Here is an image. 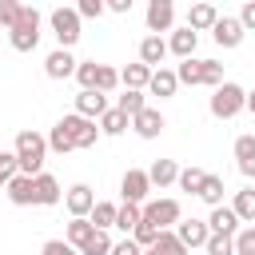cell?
Wrapping results in <instances>:
<instances>
[{
  "mask_svg": "<svg viewBox=\"0 0 255 255\" xmlns=\"http://www.w3.org/2000/svg\"><path fill=\"white\" fill-rule=\"evenodd\" d=\"M16 159H20V171L24 175H36V171H44V159H48V139L40 135V131H32V128H24L20 135H16Z\"/></svg>",
  "mask_w": 255,
  "mask_h": 255,
  "instance_id": "cell-1",
  "label": "cell"
},
{
  "mask_svg": "<svg viewBox=\"0 0 255 255\" xmlns=\"http://www.w3.org/2000/svg\"><path fill=\"white\" fill-rule=\"evenodd\" d=\"M175 80L179 84H191V88H199V84H207V88H215V84H223V64H215V60H195V56H187L179 68H175Z\"/></svg>",
  "mask_w": 255,
  "mask_h": 255,
  "instance_id": "cell-2",
  "label": "cell"
},
{
  "mask_svg": "<svg viewBox=\"0 0 255 255\" xmlns=\"http://www.w3.org/2000/svg\"><path fill=\"white\" fill-rule=\"evenodd\" d=\"M211 116L215 120H235L243 108H247V92L239 88V84H231V80H223V84H215V96H211Z\"/></svg>",
  "mask_w": 255,
  "mask_h": 255,
  "instance_id": "cell-3",
  "label": "cell"
},
{
  "mask_svg": "<svg viewBox=\"0 0 255 255\" xmlns=\"http://www.w3.org/2000/svg\"><path fill=\"white\" fill-rule=\"evenodd\" d=\"M8 40H12V48L16 52H32L36 44H40V12L36 8H20V16H16V24L8 28Z\"/></svg>",
  "mask_w": 255,
  "mask_h": 255,
  "instance_id": "cell-4",
  "label": "cell"
},
{
  "mask_svg": "<svg viewBox=\"0 0 255 255\" xmlns=\"http://www.w3.org/2000/svg\"><path fill=\"white\" fill-rule=\"evenodd\" d=\"M179 215H183V207H179V199H151V203H139V219L143 223H151V227H171V223H179Z\"/></svg>",
  "mask_w": 255,
  "mask_h": 255,
  "instance_id": "cell-5",
  "label": "cell"
},
{
  "mask_svg": "<svg viewBox=\"0 0 255 255\" xmlns=\"http://www.w3.org/2000/svg\"><path fill=\"white\" fill-rule=\"evenodd\" d=\"M48 20H52V32H56L60 48H72V44L80 40V12H76V8H56Z\"/></svg>",
  "mask_w": 255,
  "mask_h": 255,
  "instance_id": "cell-6",
  "label": "cell"
},
{
  "mask_svg": "<svg viewBox=\"0 0 255 255\" xmlns=\"http://www.w3.org/2000/svg\"><path fill=\"white\" fill-rule=\"evenodd\" d=\"M60 128L72 135V143H76V147H92V143L100 139V128H96V120H88V116H80V112L64 116V120H60Z\"/></svg>",
  "mask_w": 255,
  "mask_h": 255,
  "instance_id": "cell-7",
  "label": "cell"
},
{
  "mask_svg": "<svg viewBox=\"0 0 255 255\" xmlns=\"http://www.w3.org/2000/svg\"><path fill=\"white\" fill-rule=\"evenodd\" d=\"M147 191H151L147 171H143V167H128V171H124V179H120V195H124L128 203H143V199H147Z\"/></svg>",
  "mask_w": 255,
  "mask_h": 255,
  "instance_id": "cell-8",
  "label": "cell"
},
{
  "mask_svg": "<svg viewBox=\"0 0 255 255\" xmlns=\"http://www.w3.org/2000/svg\"><path fill=\"white\" fill-rule=\"evenodd\" d=\"M143 24H147V32H171V24H175V0H147Z\"/></svg>",
  "mask_w": 255,
  "mask_h": 255,
  "instance_id": "cell-9",
  "label": "cell"
},
{
  "mask_svg": "<svg viewBox=\"0 0 255 255\" xmlns=\"http://www.w3.org/2000/svg\"><path fill=\"white\" fill-rule=\"evenodd\" d=\"M211 36H215L219 48H239L243 36H247V28L239 24V16H219V20L211 24Z\"/></svg>",
  "mask_w": 255,
  "mask_h": 255,
  "instance_id": "cell-10",
  "label": "cell"
},
{
  "mask_svg": "<svg viewBox=\"0 0 255 255\" xmlns=\"http://www.w3.org/2000/svg\"><path fill=\"white\" fill-rule=\"evenodd\" d=\"M60 199H64L60 179H56V175H48V171H36V175H32V203L52 207V203H60Z\"/></svg>",
  "mask_w": 255,
  "mask_h": 255,
  "instance_id": "cell-11",
  "label": "cell"
},
{
  "mask_svg": "<svg viewBox=\"0 0 255 255\" xmlns=\"http://www.w3.org/2000/svg\"><path fill=\"white\" fill-rule=\"evenodd\" d=\"M175 235H179V239H183V247L191 251V247H203V243H207L211 227H207V219H183V215H179V223H175Z\"/></svg>",
  "mask_w": 255,
  "mask_h": 255,
  "instance_id": "cell-12",
  "label": "cell"
},
{
  "mask_svg": "<svg viewBox=\"0 0 255 255\" xmlns=\"http://www.w3.org/2000/svg\"><path fill=\"white\" fill-rule=\"evenodd\" d=\"M76 112L88 116V120H100L108 112V92H96V88H80L76 96Z\"/></svg>",
  "mask_w": 255,
  "mask_h": 255,
  "instance_id": "cell-13",
  "label": "cell"
},
{
  "mask_svg": "<svg viewBox=\"0 0 255 255\" xmlns=\"http://www.w3.org/2000/svg\"><path fill=\"white\" fill-rule=\"evenodd\" d=\"M64 203H68V215H88V211L96 207V191H92L88 183H72V187L64 191Z\"/></svg>",
  "mask_w": 255,
  "mask_h": 255,
  "instance_id": "cell-14",
  "label": "cell"
},
{
  "mask_svg": "<svg viewBox=\"0 0 255 255\" xmlns=\"http://www.w3.org/2000/svg\"><path fill=\"white\" fill-rule=\"evenodd\" d=\"M44 72H48V80H68V76H76V60H72V52H68V48L48 52Z\"/></svg>",
  "mask_w": 255,
  "mask_h": 255,
  "instance_id": "cell-15",
  "label": "cell"
},
{
  "mask_svg": "<svg viewBox=\"0 0 255 255\" xmlns=\"http://www.w3.org/2000/svg\"><path fill=\"white\" fill-rule=\"evenodd\" d=\"M131 128H135L139 139H155V135L163 131V116H159L155 108H139V112L131 116Z\"/></svg>",
  "mask_w": 255,
  "mask_h": 255,
  "instance_id": "cell-16",
  "label": "cell"
},
{
  "mask_svg": "<svg viewBox=\"0 0 255 255\" xmlns=\"http://www.w3.org/2000/svg\"><path fill=\"white\" fill-rule=\"evenodd\" d=\"M175 92H179V80H175V72H167V68H151L147 96H159V100H167V96H175Z\"/></svg>",
  "mask_w": 255,
  "mask_h": 255,
  "instance_id": "cell-17",
  "label": "cell"
},
{
  "mask_svg": "<svg viewBox=\"0 0 255 255\" xmlns=\"http://www.w3.org/2000/svg\"><path fill=\"white\" fill-rule=\"evenodd\" d=\"M195 44H199V32H191V28H175L171 40H167V52L179 56V60H187V56H195Z\"/></svg>",
  "mask_w": 255,
  "mask_h": 255,
  "instance_id": "cell-18",
  "label": "cell"
},
{
  "mask_svg": "<svg viewBox=\"0 0 255 255\" xmlns=\"http://www.w3.org/2000/svg\"><path fill=\"white\" fill-rule=\"evenodd\" d=\"M215 20H219V12H215V4H207V0L191 4V12H187V28H191V32H207Z\"/></svg>",
  "mask_w": 255,
  "mask_h": 255,
  "instance_id": "cell-19",
  "label": "cell"
},
{
  "mask_svg": "<svg viewBox=\"0 0 255 255\" xmlns=\"http://www.w3.org/2000/svg\"><path fill=\"white\" fill-rule=\"evenodd\" d=\"M163 56H167V40H163L159 32H151V36H143V40H139V60H143L147 68H155Z\"/></svg>",
  "mask_w": 255,
  "mask_h": 255,
  "instance_id": "cell-20",
  "label": "cell"
},
{
  "mask_svg": "<svg viewBox=\"0 0 255 255\" xmlns=\"http://www.w3.org/2000/svg\"><path fill=\"white\" fill-rule=\"evenodd\" d=\"M207 227H211V231H223V235H235V231H239V215H235L231 207L215 203L211 215H207Z\"/></svg>",
  "mask_w": 255,
  "mask_h": 255,
  "instance_id": "cell-21",
  "label": "cell"
},
{
  "mask_svg": "<svg viewBox=\"0 0 255 255\" xmlns=\"http://www.w3.org/2000/svg\"><path fill=\"white\" fill-rule=\"evenodd\" d=\"M4 187H8V199H12L16 207H28V203H32V175L16 171V175H12Z\"/></svg>",
  "mask_w": 255,
  "mask_h": 255,
  "instance_id": "cell-22",
  "label": "cell"
},
{
  "mask_svg": "<svg viewBox=\"0 0 255 255\" xmlns=\"http://www.w3.org/2000/svg\"><path fill=\"white\" fill-rule=\"evenodd\" d=\"M235 159H239V171L247 179H255V135H239L235 139Z\"/></svg>",
  "mask_w": 255,
  "mask_h": 255,
  "instance_id": "cell-23",
  "label": "cell"
},
{
  "mask_svg": "<svg viewBox=\"0 0 255 255\" xmlns=\"http://www.w3.org/2000/svg\"><path fill=\"white\" fill-rule=\"evenodd\" d=\"M128 124H131V116H128V112L108 108V112L100 116V135H124V131H128Z\"/></svg>",
  "mask_w": 255,
  "mask_h": 255,
  "instance_id": "cell-24",
  "label": "cell"
},
{
  "mask_svg": "<svg viewBox=\"0 0 255 255\" xmlns=\"http://www.w3.org/2000/svg\"><path fill=\"white\" fill-rule=\"evenodd\" d=\"M80 255H112V239H108V227H92V235L76 247Z\"/></svg>",
  "mask_w": 255,
  "mask_h": 255,
  "instance_id": "cell-25",
  "label": "cell"
},
{
  "mask_svg": "<svg viewBox=\"0 0 255 255\" xmlns=\"http://www.w3.org/2000/svg\"><path fill=\"white\" fill-rule=\"evenodd\" d=\"M147 80H151V68H147L143 60H135V64H128V68L120 72V84H124V88H139V92H143Z\"/></svg>",
  "mask_w": 255,
  "mask_h": 255,
  "instance_id": "cell-26",
  "label": "cell"
},
{
  "mask_svg": "<svg viewBox=\"0 0 255 255\" xmlns=\"http://www.w3.org/2000/svg\"><path fill=\"white\" fill-rule=\"evenodd\" d=\"M175 175H179L175 159H155V163L147 167V179H151V187H167V183H175Z\"/></svg>",
  "mask_w": 255,
  "mask_h": 255,
  "instance_id": "cell-27",
  "label": "cell"
},
{
  "mask_svg": "<svg viewBox=\"0 0 255 255\" xmlns=\"http://www.w3.org/2000/svg\"><path fill=\"white\" fill-rule=\"evenodd\" d=\"M231 211L239 215V223H255V187H243V191H235V203H231Z\"/></svg>",
  "mask_w": 255,
  "mask_h": 255,
  "instance_id": "cell-28",
  "label": "cell"
},
{
  "mask_svg": "<svg viewBox=\"0 0 255 255\" xmlns=\"http://www.w3.org/2000/svg\"><path fill=\"white\" fill-rule=\"evenodd\" d=\"M151 247H155V255H191V251L183 247V239H179L175 231H167V227L155 235V243H151Z\"/></svg>",
  "mask_w": 255,
  "mask_h": 255,
  "instance_id": "cell-29",
  "label": "cell"
},
{
  "mask_svg": "<svg viewBox=\"0 0 255 255\" xmlns=\"http://www.w3.org/2000/svg\"><path fill=\"white\" fill-rule=\"evenodd\" d=\"M195 195H199L203 203H211V207H215V203H223V179H219V175H203V183H199V191H195Z\"/></svg>",
  "mask_w": 255,
  "mask_h": 255,
  "instance_id": "cell-30",
  "label": "cell"
},
{
  "mask_svg": "<svg viewBox=\"0 0 255 255\" xmlns=\"http://www.w3.org/2000/svg\"><path fill=\"white\" fill-rule=\"evenodd\" d=\"M88 235H92V219H88V215H72V223H68V235H64V239H68L72 247H80Z\"/></svg>",
  "mask_w": 255,
  "mask_h": 255,
  "instance_id": "cell-31",
  "label": "cell"
},
{
  "mask_svg": "<svg viewBox=\"0 0 255 255\" xmlns=\"http://www.w3.org/2000/svg\"><path fill=\"white\" fill-rule=\"evenodd\" d=\"M96 92H116L120 88V72L116 68H108V64H96V84H92Z\"/></svg>",
  "mask_w": 255,
  "mask_h": 255,
  "instance_id": "cell-32",
  "label": "cell"
},
{
  "mask_svg": "<svg viewBox=\"0 0 255 255\" xmlns=\"http://www.w3.org/2000/svg\"><path fill=\"white\" fill-rule=\"evenodd\" d=\"M116 108H120V112H128V116H135L139 108H147V100H143V92H139V88H124V96L116 100Z\"/></svg>",
  "mask_w": 255,
  "mask_h": 255,
  "instance_id": "cell-33",
  "label": "cell"
},
{
  "mask_svg": "<svg viewBox=\"0 0 255 255\" xmlns=\"http://www.w3.org/2000/svg\"><path fill=\"white\" fill-rule=\"evenodd\" d=\"M135 223H139V203H128V199H124V207H116V223H112V227L131 231Z\"/></svg>",
  "mask_w": 255,
  "mask_h": 255,
  "instance_id": "cell-34",
  "label": "cell"
},
{
  "mask_svg": "<svg viewBox=\"0 0 255 255\" xmlns=\"http://www.w3.org/2000/svg\"><path fill=\"white\" fill-rule=\"evenodd\" d=\"M48 151H56V155H68V151H76V143H72V135L56 124L52 128V135H48Z\"/></svg>",
  "mask_w": 255,
  "mask_h": 255,
  "instance_id": "cell-35",
  "label": "cell"
},
{
  "mask_svg": "<svg viewBox=\"0 0 255 255\" xmlns=\"http://www.w3.org/2000/svg\"><path fill=\"white\" fill-rule=\"evenodd\" d=\"M203 175H207L203 167H179V175H175V183H179L183 191H191V195H195V191H199V183H203Z\"/></svg>",
  "mask_w": 255,
  "mask_h": 255,
  "instance_id": "cell-36",
  "label": "cell"
},
{
  "mask_svg": "<svg viewBox=\"0 0 255 255\" xmlns=\"http://www.w3.org/2000/svg\"><path fill=\"white\" fill-rule=\"evenodd\" d=\"M203 251H207V255H235L231 235H223V231H211V235H207V243H203Z\"/></svg>",
  "mask_w": 255,
  "mask_h": 255,
  "instance_id": "cell-37",
  "label": "cell"
},
{
  "mask_svg": "<svg viewBox=\"0 0 255 255\" xmlns=\"http://www.w3.org/2000/svg\"><path fill=\"white\" fill-rule=\"evenodd\" d=\"M231 247H235V255H255V227H239L231 235Z\"/></svg>",
  "mask_w": 255,
  "mask_h": 255,
  "instance_id": "cell-38",
  "label": "cell"
},
{
  "mask_svg": "<svg viewBox=\"0 0 255 255\" xmlns=\"http://www.w3.org/2000/svg\"><path fill=\"white\" fill-rule=\"evenodd\" d=\"M88 219H92V227H112L116 223V203H96L88 211Z\"/></svg>",
  "mask_w": 255,
  "mask_h": 255,
  "instance_id": "cell-39",
  "label": "cell"
},
{
  "mask_svg": "<svg viewBox=\"0 0 255 255\" xmlns=\"http://www.w3.org/2000/svg\"><path fill=\"white\" fill-rule=\"evenodd\" d=\"M155 235H159V227H151V223H143V219L131 227V239H135L139 247H151V243H155Z\"/></svg>",
  "mask_w": 255,
  "mask_h": 255,
  "instance_id": "cell-40",
  "label": "cell"
},
{
  "mask_svg": "<svg viewBox=\"0 0 255 255\" xmlns=\"http://www.w3.org/2000/svg\"><path fill=\"white\" fill-rule=\"evenodd\" d=\"M76 12H80V20H96L108 12V4L104 0H76Z\"/></svg>",
  "mask_w": 255,
  "mask_h": 255,
  "instance_id": "cell-41",
  "label": "cell"
},
{
  "mask_svg": "<svg viewBox=\"0 0 255 255\" xmlns=\"http://www.w3.org/2000/svg\"><path fill=\"white\" fill-rule=\"evenodd\" d=\"M16 171H20V159H16V151H4V147H0V179L8 183Z\"/></svg>",
  "mask_w": 255,
  "mask_h": 255,
  "instance_id": "cell-42",
  "label": "cell"
},
{
  "mask_svg": "<svg viewBox=\"0 0 255 255\" xmlns=\"http://www.w3.org/2000/svg\"><path fill=\"white\" fill-rule=\"evenodd\" d=\"M20 0H0V28H12L16 24V16H20Z\"/></svg>",
  "mask_w": 255,
  "mask_h": 255,
  "instance_id": "cell-43",
  "label": "cell"
},
{
  "mask_svg": "<svg viewBox=\"0 0 255 255\" xmlns=\"http://www.w3.org/2000/svg\"><path fill=\"white\" fill-rule=\"evenodd\" d=\"M40 255H80V251H76V247H72L68 239H48Z\"/></svg>",
  "mask_w": 255,
  "mask_h": 255,
  "instance_id": "cell-44",
  "label": "cell"
},
{
  "mask_svg": "<svg viewBox=\"0 0 255 255\" xmlns=\"http://www.w3.org/2000/svg\"><path fill=\"white\" fill-rule=\"evenodd\" d=\"M76 80H80V88H92V84H96V60L76 64Z\"/></svg>",
  "mask_w": 255,
  "mask_h": 255,
  "instance_id": "cell-45",
  "label": "cell"
},
{
  "mask_svg": "<svg viewBox=\"0 0 255 255\" xmlns=\"http://www.w3.org/2000/svg\"><path fill=\"white\" fill-rule=\"evenodd\" d=\"M112 255H143V247L135 239H120V243H112Z\"/></svg>",
  "mask_w": 255,
  "mask_h": 255,
  "instance_id": "cell-46",
  "label": "cell"
},
{
  "mask_svg": "<svg viewBox=\"0 0 255 255\" xmlns=\"http://www.w3.org/2000/svg\"><path fill=\"white\" fill-rule=\"evenodd\" d=\"M239 24H243L247 32H255V0H247V4H243V12H239Z\"/></svg>",
  "mask_w": 255,
  "mask_h": 255,
  "instance_id": "cell-47",
  "label": "cell"
},
{
  "mask_svg": "<svg viewBox=\"0 0 255 255\" xmlns=\"http://www.w3.org/2000/svg\"><path fill=\"white\" fill-rule=\"evenodd\" d=\"M104 4H108V12H124V16H128L135 0H104Z\"/></svg>",
  "mask_w": 255,
  "mask_h": 255,
  "instance_id": "cell-48",
  "label": "cell"
},
{
  "mask_svg": "<svg viewBox=\"0 0 255 255\" xmlns=\"http://www.w3.org/2000/svg\"><path fill=\"white\" fill-rule=\"evenodd\" d=\"M247 112L255 116V92H247Z\"/></svg>",
  "mask_w": 255,
  "mask_h": 255,
  "instance_id": "cell-49",
  "label": "cell"
},
{
  "mask_svg": "<svg viewBox=\"0 0 255 255\" xmlns=\"http://www.w3.org/2000/svg\"><path fill=\"white\" fill-rule=\"evenodd\" d=\"M143 255H155V247H143Z\"/></svg>",
  "mask_w": 255,
  "mask_h": 255,
  "instance_id": "cell-50",
  "label": "cell"
},
{
  "mask_svg": "<svg viewBox=\"0 0 255 255\" xmlns=\"http://www.w3.org/2000/svg\"><path fill=\"white\" fill-rule=\"evenodd\" d=\"M0 187H4V179H0Z\"/></svg>",
  "mask_w": 255,
  "mask_h": 255,
  "instance_id": "cell-51",
  "label": "cell"
},
{
  "mask_svg": "<svg viewBox=\"0 0 255 255\" xmlns=\"http://www.w3.org/2000/svg\"><path fill=\"white\" fill-rule=\"evenodd\" d=\"M207 4H215V0H207Z\"/></svg>",
  "mask_w": 255,
  "mask_h": 255,
  "instance_id": "cell-52",
  "label": "cell"
}]
</instances>
